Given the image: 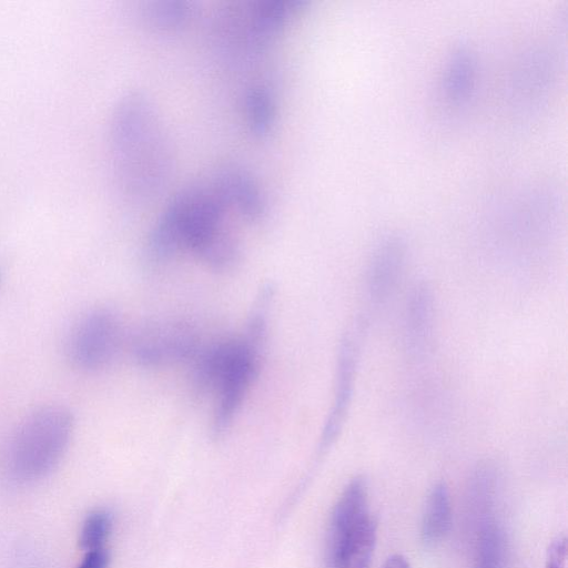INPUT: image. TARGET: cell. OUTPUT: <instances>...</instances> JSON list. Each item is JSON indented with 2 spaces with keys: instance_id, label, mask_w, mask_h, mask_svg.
I'll return each mask as SVG.
<instances>
[{
  "instance_id": "obj_10",
  "label": "cell",
  "mask_w": 568,
  "mask_h": 568,
  "mask_svg": "<svg viewBox=\"0 0 568 568\" xmlns=\"http://www.w3.org/2000/svg\"><path fill=\"white\" fill-rule=\"evenodd\" d=\"M212 184L226 207H234L248 221H258L264 216L266 204L262 191L244 168L224 164L217 170Z\"/></svg>"
},
{
  "instance_id": "obj_9",
  "label": "cell",
  "mask_w": 568,
  "mask_h": 568,
  "mask_svg": "<svg viewBox=\"0 0 568 568\" xmlns=\"http://www.w3.org/2000/svg\"><path fill=\"white\" fill-rule=\"evenodd\" d=\"M406 248L400 237L388 236L372 254L366 272V293L373 305H381L394 293L404 270Z\"/></svg>"
},
{
  "instance_id": "obj_11",
  "label": "cell",
  "mask_w": 568,
  "mask_h": 568,
  "mask_svg": "<svg viewBox=\"0 0 568 568\" xmlns=\"http://www.w3.org/2000/svg\"><path fill=\"white\" fill-rule=\"evenodd\" d=\"M434 328V298L426 284H417L408 295L404 316V341L407 351L423 356L430 344Z\"/></svg>"
},
{
  "instance_id": "obj_6",
  "label": "cell",
  "mask_w": 568,
  "mask_h": 568,
  "mask_svg": "<svg viewBox=\"0 0 568 568\" xmlns=\"http://www.w3.org/2000/svg\"><path fill=\"white\" fill-rule=\"evenodd\" d=\"M490 481L470 486L469 509L474 524L471 568H506L507 539L496 516L495 490Z\"/></svg>"
},
{
  "instance_id": "obj_13",
  "label": "cell",
  "mask_w": 568,
  "mask_h": 568,
  "mask_svg": "<svg viewBox=\"0 0 568 568\" xmlns=\"http://www.w3.org/2000/svg\"><path fill=\"white\" fill-rule=\"evenodd\" d=\"M453 509L450 495L444 483L436 484L430 490L423 511L420 537L426 546H435L450 530Z\"/></svg>"
},
{
  "instance_id": "obj_8",
  "label": "cell",
  "mask_w": 568,
  "mask_h": 568,
  "mask_svg": "<svg viewBox=\"0 0 568 568\" xmlns=\"http://www.w3.org/2000/svg\"><path fill=\"white\" fill-rule=\"evenodd\" d=\"M244 342L246 346L214 392L212 433L215 437L230 428L258 373L261 349Z\"/></svg>"
},
{
  "instance_id": "obj_21",
  "label": "cell",
  "mask_w": 568,
  "mask_h": 568,
  "mask_svg": "<svg viewBox=\"0 0 568 568\" xmlns=\"http://www.w3.org/2000/svg\"><path fill=\"white\" fill-rule=\"evenodd\" d=\"M382 568H410V566L404 556L395 554L387 558Z\"/></svg>"
},
{
  "instance_id": "obj_15",
  "label": "cell",
  "mask_w": 568,
  "mask_h": 568,
  "mask_svg": "<svg viewBox=\"0 0 568 568\" xmlns=\"http://www.w3.org/2000/svg\"><path fill=\"white\" fill-rule=\"evenodd\" d=\"M185 0H152L142 8V16L151 27L170 31L183 27L191 16Z\"/></svg>"
},
{
  "instance_id": "obj_17",
  "label": "cell",
  "mask_w": 568,
  "mask_h": 568,
  "mask_svg": "<svg viewBox=\"0 0 568 568\" xmlns=\"http://www.w3.org/2000/svg\"><path fill=\"white\" fill-rule=\"evenodd\" d=\"M475 72L473 54L467 49L457 50L449 63L445 78V89L448 98L459 101L468 95Z\"/></svg>"
},
{
  "instance_id": "obj_16",
  "label": "cell",
  "mask_w": 568,
  "mask_h": 568,
  "mask_svg": "<svg viewBox=\"0 0 568 568\" xmlns=\"http://www.w3.org/2000/svg\"><path fill=\"white\" fill-rule=\"evenodd\" d=\"M214 270H227L240 258L241 246L235 236L224 227L207 240L195 253Z\"/></svg>"
},
{
  "instance_id": "obj_5",
  "label": "cell",
  "mask_w": 568,
  "mask_h": 568,
  "mask_svg": "<svg viewBox=\"0 0 568 568\" xmlns=\"http://www.w3.org/2000/svg\"><path fill=\"white\" fill-rule=\"evenodd\" d=\"M200 348L195 327L179 320L149 323L139 329L132 342L135 362L149 368L193 361Z\"/></svg>"
},
{
  "instance_id": "obj_18",
  "label": "cell",
  "mask_w": 568,
  "mask_h": 568,
  "mask_svg": "<svg viewBox=\"0 0 568 568\" xmlns=\"http://www.w3.org/2000/svg\"><path fill=\"white\" fill-rule=\"evenodd\" d=\"M112 527L111 515L103 509L91 511L84 519L79 544L85 551L103 548Z\"/></svg>"
},
{
  "instance_id": "obj_7",
  "label": "cell",
  "mask_w": 568,
  "mask_h": 568,
  "mask_svg": "<svg viewBox=\"0 0 568 568\" xmlns=\"http://www.w3.org/2000/svg\"><path fill=\"white\" fill-rule=\"evenodd\" d=\"M365 318H358L355 325L342 337L337 351L334 396L331 409L324 423L320 439V450H327L338 437L347 417L353 399L356 374L361 357Z\"/></svg>"
},
{
  "instance_id": "obj_19",
  "label": "cell",
  "mask_w": 568,
  "mask_h": 568,
  "mask_svg": "<svg viewBox=\"0 0 568 568\" xmlns=\"http://www.w3.org/2000/svg\"><path fill=\"white\" fill-rule=\"evenodd\" d=\"M568 547L567 538L561 535L556 537L548 547L545 568H567Z\"/></svg>"
},
{
  "instance_id": "obj_14",
  "label": "cell",
  "mask_w": 568,
  "mask_h": 568,
  "mask_svg": "<svg viewBox=\"0 0 568 568\" xmlns=\"http://www.w3.org/2000/svg\"><path fill=\"white\" fill-rule=\"evenodd\" d=\"M244 112L250 131L257 138L267 136L275 124L276 104L270 90L253 85L244 95Z\"/></svg>"
},
{
  "instance_id": "obj_12",
  "label": "cell",
  "mask_w": 568,
  "mask_h": 568,
  "mask_svg": "<svg viewBox=\"0 0 568 568\" xmlns=\"http://www.w3.org/2000/svg\"><path fill=\"white\" fill-rule=\"evenodd\" d=\"M305 0H257L248 12V36L253 43L264 44L284 28L292 10Z\"/></svg>"
},
{
  "instance_id": "obj_1",
  "label": "cell",
  "mask_w": 568,
  "mask_h": 568,
  "mask_svg": "<svg viewBox=\"0 0 568 568\" xmlns=\"http://www.w3.org/2000/svg\"><path fill=\"white\" fill-rule=\"evenodd\" d=\"M114 169L125 194L145 199L165 184L172 164L169 136L154 104L140 91L128 92L111 121Z\"/></svg>"
},
{
  "instance_id": "obj_20",
  "label": "cell",
  "mask_w": 568,
  "mask_h": 568,
  "mask_svg": "<svg viewBox=\"0 0 568 568\" xmlns=\"http://www.w3.org/2000/svg\"><path fill=\"white\" fill-rule=\"evenodd\" d=\"M109 560L110 557L105 549H93L87 551L85 556L77 568H106Z\"/></svg>"
},
{
  "instance_id": "obj_3",
  "label": "cell",
  "mask_w": 568,
  "mask_h": 568,
  "mask_svg": "<svg viewBox=\"0 0 568 568\" xmlns=\"http://www.w3.org/2000/svg\"><path fill=\"white\" fill-rule=\"evenodd\" d=\"M363 477L348 483L334 506L326 542L328 568H369L376 542Z\"/></svg>"
},
{
  "instance_id": "obj_2",
  "label": "cell",
  "mask_w": 568,
  "mask_h": 568,
  "mask_svg": "<svg viewBox=\"0 0 568 568\" xmlns=\"http://www.w3.org/2000/svg\"><path fill=\"white\" fill-rule=\"evenodd\" d=\"M73 429V415L61 404L42 405L26 415L7 452L11 477L20 483H32L49 475L63 458Z\"/></svg>"
},
{
  "instance_id": "obj_4",
  "label": "cell",
  "mask_w": 568,
  "mask_h": 568,
  "mask_svg": "<svg viewBox=\"0 0 568 568\" xmlns=\"http://www.w3.org/2000/svg\"><path fill=\"white\" fill-rule=\"evenodd\" d=\"M122 341L119 316L105 307L93 308L71 327L65 341V355L74 368L97 373L115 359Z\"/></svg>"
}]
</instances>
